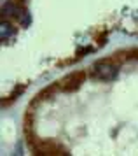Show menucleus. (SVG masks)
Returning a JSON list of instances; mask_svg holds the SVG:
<instances>
[{
	"label": "nucleus",
	"instance_id": "f257e3e1",
	"mask_svg": "<svg viewBox=\"0 0 138 156\" xmlns=\"http://www.w3.org/2000/svg\"><path fill=\"white\" fill-rule=\"evenodd\" d=\"M91 76L95 79H100V81H114V79H117L119 76V67L117 65H114L112 62L109 60H100L96 63L91 67Z\"/></svg>",
	"mask_w": 138,
	"mask_h": 156
},
{
	"label": "nucleus",
	"instance_id": "f03ea898",
	"mask_svg": "<svg viewBox=\"0 0 138 156\" xmlns=\"http://www.w3.org/2000/svg\"><path fill=\"white\" fill-rule=\"evenodd\" d=\"M84 81V74L82 72H74V74H70V76H67V77L61 81V90H65V91H75L77 88H81V84H82Z\"/></svg>",
	"mask_w": 138,
	"mask_h": 156
},
{
	"label": "nucleus",
	"instance_id": "7ed1b4c3",
	"mask_svg": "<svg viewBox=\"0 0 138 156\" xmlns=\"http://www.w3.org/2000/svg\"><path fill=\"white\" fill-rule=\"evenodd\" d=\"M23 11H25V7H21L18 2L7 0L5 4H4V7H2V18H7V20H18Z\"/></svg>",
	"mask_w": 138,
	"mask_h": 156
},
{
	"label": "nucleus",
	"instance_id": "20e7f679",
	"mask_svg": "<svg viewBox=\"0 0 138 156\" xmlns=\"http://www.w3.org/2000/svg\"><path fill=\"white\" fill-rule=\"evenodd\" d=\"M16 34V28H14V25L11 20H7V18H2V25H0V39L7 42V41H11Z\"/></svg>",
	"mask_w": 138,
	"mask_h": 156
},
{
	"label": "nucleus",
	"instance_id": "39448f33",
	"mask_svg": "<svg viewBox=\"0 0 138 156\" xmlns=\"http://www.w3.org/2000/svg\"><path fill=\"white\" fill-rule=\"evenodd\" d=\"M19 20V23H21V27H28L30 25V14H28V11L25 9L23 12H21V16L18 18Z\"/></svg>",
	"mask_w": 138,
	"mask_h": 156
}]
</instances>
